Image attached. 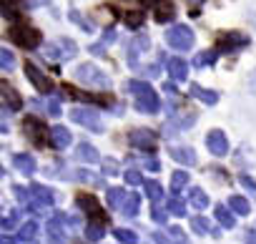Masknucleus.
Returning <instances> with one entry per match:
<instances>
[{
	"label": "nucleus",
	"instance_id": "nucleus-34",
	"mask_svg": "<svg viewBox=\"0 0 256 244\" xmlns=\"http://www.w3.org/2000/svg\"><path fill=\"white\" fill-rule=\"evenodd\" d=\"M0 68L3 71H13L16 68V56L8 48H0Z\"/></svg>",
	"mask_w": 256,
	"mask_h": 244
},
{
	"label": "nucleus",
	"instance_id": "nucleus-39",
	"mask_svg": "<svg viewBox=\"0 0 256 244\" xmlns=\"http://www.w3.org/2000/svg\"><path fill=\"white\" fill-rule=\"evenodd\" d=\"M131 48H134L136 53H144V51H148V48H151V41H148V36H146V33L136 36V38H134V43H131Z\"/></svg>",
	"mask_w": 256,
	"mask_h": 244
},
{
	"label": "nucleus",
	"instance_id": "nucleus-7",
	"mask_svg": "<svg viewBox=\"0 0 256 244\" xmlns=\"http://www.w3.org/2000/svg\"><path fill=\"white\" fill-rule=\"evenodd\" d=\"M70 118L76 124L90 129V131H103V124H100V116L93 111V108H73L70 111Z\"/></svg>",
	"mask_w": 256,
	"mask_h": 244
},
{
	"label": "nucleus",
	"instance_id": "nucleus-17",
	"mask_svg": "<svg viewBox=\"0 0 256 244\" xmlns=\"http://www.w3.org/2000/svg\"><path fill=\"white\" fill-rule=\"evenodd\" d=\"M176 18V6L171 0H158L156 3V21L158 23H171Z\"/></svg>",
	"mask_w": 256,
	"mask_h": 244
},
{
	"label": "nucleus",
	"instance_id": "nucleus-27",
	"mask_svg": "<svg viewBox=\"0 0 256 244\" xmlns=\"http://www.w3.org/2000/svg\"><path fill=\"white\" fill-rule=\"evenodd\" d=\"M188 204L196 206V209H206V206H208V196H206V191H201V189H191V194H188Z\"/></svg>",
	"mask_w": 256,
	"mask_h": 244
},
{
	"label": "nucleus",
	"instance_id": "nucleus-36",
	"mask_svg": "<svg viewBox=\"0 0 256 244\" xmlns=\"http://www.w3.org/2000/svg\"><path fill=\"white\" fill-rule=\"evenodd\" d=\"M166 211H168V214H176V216H186V204H184V199L174 196V199L168 201Z\"/></svg>",
	"mask_w": 256,
	"mask_h": 244
},
{
	"label": "nucleus",
	"instance_id": "nucleus-44",
	"mask_svg": "<svg viewBox=\"0 0 256 244\" xmlns=\"http://www.w3.org/2000/svg\"><path fill=\"white\" fill-rule=\"evenodd\" d=\"M154 219H156V221H161V224H164V221H166V219H168V211H166V209H161V206H158V204H156V206H154Z\"/></svg>",
	"mask_w": 256,
	"mask_h": 244
},
{
	"label": "nucleus",
	"instance_id": "nucleus-12",
	"mask_svg": "<svg viewBox=\"0 0 256 244\" xmlns=\"http://www.w3.org/2000/svg\"><path fill=\"white\" fill-rule=\"evenodd\" d=\"M154 239H156L158 244H188L186 234H184L178 226H168L166 231H156Z\"/></svg>",
	"mask_w": 256,
	"mask_h": 244
},
{
	"label": "nucleus",
	"instance_id": "nucleus-29",
	"mask_svg": "<svg viewBox=\"0 0 256 244\" xmlns=\"http://www.w3.org/2000/svg\"><path fill=\"white\" fill-rule=\"evenodd\" d=\"M68 18H70V21H73L76 26H80V28H83L86 33H93V31H96V26H93V23H90V21H88L86 16H80L78 11H70V13H68Z\"/></svg>",
	"mask_w": 256,
	"mask_h": 244
},
{
	"label": "nucleus",
	"instance_id": "nucleus-23",
	"mask_svg": "<svg viewBox=\"0 0 256 244\" xmlns=\"http://www.w3.org/2000/svg\"><path fill=\"white\" fill-rule=\"evenodd\" d=\"M228 209H231L234 214H241V216H246V214L251 211L248 199H244V196H238V194H234V196L228 199Z\"/></svg>",
	"mask_w": 256,
	"mask_h": 244
},
{
	"label": "nucleus",
	"instance_id": "nucleus-32",
	"mask_svg": "<svg viewBox=\"0 0 256 244\" xmlns=\"http://www.w3.org/2000/svg\"><path fill=\"white\" fill-rule=\"evenodd\" d=\"M18 6H20V0H0V13H3L6 18H16Z\"/></svg>",
	"mask_w": 256,
	"mask_h": 244
},
{
	"label": "nucleus",
	"instance_id": "nucleus-35",
	"mask_svg": "<svg viewBox=\"0 0 256 244\" xmlns=\"http://www.w3.org/2000/svg\"><path fill=\"white\" fill-rule=\"evenodd\" d=\"M126 201V191L120 189V186H116V189H108V204L110 206H118L120 209V204Z\"/></svg>",
	"mask_w": 256,
	"mask_h": 244
},
{
	"label": "nucleus",
	"instance_id": "nucleus-21",
	"mask_svg": "<svg viewBox=\"0 0 256 244\" xmlns=\"http://www.w3.org/2000/svg\"><path fill=\"white\" fill-rule=\"evenodd\" d=\"M78 159H80V164H98V161H100V154H98L90 144L80 141V146H78Z\"/></svg>",
	"mask_w": 256,
	"mask_h": 244
},
{
	"label": "nucleus",
	"instance_id": "nucleus-8",
	"mask_svg": "<svg viewBox=\"0 0 256 244\" xmlns=\"http://www.w3.org/2000/svg\"><path fill=\"white\" fill-rule=\"evenodd\" d=\"M23 71H26L28 81H30V83H33V86H36L40 93H50V91H53V83L48 81V76H46V73H43V71H40L36 63H26V66H23Z\"/></svg>",
	"mask_w": 256,
	"mask_h": 244
},
{
	"label": "nucleus",
	"instance_id": "nucleus-16",
	"mask_svg": "<svg viewBox=\"0 0 256 244\" xmlns=\"http://www.w3.org/2000/svg\"><path fill=\"white\" fill-rule=\"evenodd\" d=\"M166 68H168V73H171L174 81H186L188 78V63L184 58H171L166 63Z\"/></svg>",
	"mask_w": 256,
	"mask_h": 244
},
{
	"label": "nucleus",
	"instance_id": "nucleus-26",
	"mask_svg": "<svg viewBox=\"0 0 256 244\" xmlns=\"http://www.w3.org/2000/svg\"><path fill=\"white\" fill-rule=\"evenodd\" d=\"M216 58H218V51H201V53L194 58V66H196V68H208Z\"/></svg>",
	"mask_w": 256,
	"mask_h": 244
},
{
	"label": "nucleus",
	"instance_id": "nucleus-3",
	"mask_svg": "<svg viewBox=\"0 0 256 244\" xmlns=\"http://www.w3.org/2000/svg\"><path fill=\"white\" fill-rule=\"evenodd\" d=\"M76 78L80 81V86H90V88H108L110 86V78L106 73H100V68L93 63H80L76 68Z\"/></svg>",
	"mask_w": 256,
	"mask_h": 244
},
{
	"label": "nucleus",
	"instance_id": "nucleus-18",
	"mask_svg": "<svg viewBox=\"0 0 256 244\" xmlns=\"http://www.w3.org/2000/svg\"><path fill=\"white\" fill-rule=\"evenodd\" d=\"M168 154L176 159V161H181V164H186V166H194L196 164V154H194V149H188V146H171L168 149Z\"/></svg>",
	"mask_w": 256,
	"mask_h": 244
},
{
	"label": "nucleus",
	"instance_id": "nucleus-1",
	"mask_svg": "<svg viewBox=\"0 0 256 244\" xmlns=\"http://www.w3.org/2000/svg\"><path fill=\"white\" fill-rule=\"evenodd\" d=\"M128 88L136 93V108L138 111H144V113H158L161 101H158L156 91L151 88V83H146V81H131V83H128Z\"/></svg>",
	"mask_w": 256,
	"mask_h": 244
},
{
	"label": "nucleus",
	"instance_id": "nucleus-38",
	"mask_svg": "<svg viewBox=\"0 0 256 244\" xmlns=\"http://www.w3.org/2000/svg\"><path fill=\"white\" fill-rule=\"evenodd\" d=\"M116 239L123 244H138V236L131 229H116Z\"/></svg>",
	"mask_w": 256,
	"mask_h": 244
},
{
	"label": "nucleus",
	"instance_id": "nucleus-2",
	"mask_svg": "<svg viewBox=\"0 0 256 244\" xmlns=\"http://www.w3.org/2000/svg\"><path fill=\"white\" fill-rule=\"evenodd\" d=\"M10 38H13L20 48L33 51V48H38V43H40V31H38L36 26L20 21V23H16V26L10 28Z\"/></svg>",
	"mask_w": 256,
	"mask_h": 244
},
{
	"label": "nucleus",
	"instance_id": "nucleus-42",
	"mask_svg": "<svg viewBox=\"0 0 256 244\" xmlns=\"http://www.w3.org/2000/svg\"><path fill=\"white\" fill-rule=\"evenodd\" d=\"M46 108H48V113H50V116H60V101H58V98H50Z\"/></svg>",
	"mask_w": 256,
	"mask_h": 244
},
{
	"label": "nucleus",
	"instance_id": "nucleus-20",
	"mask_svg": "<svg viewBox=\"0 0 256 244\" xmlns=\"http://www.w3.org/2000/svg\"><path fill=\"white\" fill-rule=\"evenodd\" d=\"M191 96H194V98H198V101H204L206 106H214V103L218 101V93H216V91L201 88L198 83H194V86H191Z\"/></svg>",
	"mask_w": 256,
	"mask_h": 244
},
{
	"label": "nucleus",
	"instance_id": "nucleus-25",
	"mask_svg": "<svg viewBox=\"0 0 256 244\" xmlns=\"http://www.w3.org/2000/svg\"><path fill=\"white\" fill-rule=\"evenodd\" d=\"M50 136H53V144H56L58 149H66V146L70 144V131H68L66 126H56V129L50 131Z\"/></svg>",
	"mask_w": 256,
	"mask_h": 244
},
{
	"label": "nucleus",
	"instance_id": "nucleus-45",
	"mask_svg": "<svg viewBox=\"0 0 256 244\" xmlns=\"http://www.w3.org/2000/svg\"><path fill=\"white\" fill-rule=\"evenodd\" d=\"M103 171H106V174H118L116 161H113V159H106V161H103Z\"/></svg>",
	"mask_w": 256,
	"mask_h": 244
},
{
	"label": "nucleus",
	"instance_id": "nucleus-13",
	"mask_svg": "<svg viewBox=\"0 0 256 244\" xmlns=\"http://www.w3.org/2000/svg\"><path fill=\"white\" fill-rule=\"evenodd\" d=\"M30 204L33 209H40V206H50L53 204V191L48 186H30Z\"/></svg>",
	"mask_w": 256,
	"mask_h": 244
},
{
	"label": "nucleus",
	"instance_id": "nucleus-48",
	"mask_svg": "<svg viewBox=\"0 0 256 244\" xmlns=\"http://www.w3.org/2000/svg\"><path fill=\"white\" fill-rule=\"evenodd\" d=\"M246 241H248V244H256V231H248V234H246Z\"/></svg>",
	"mask_w": 256,
	"mask_h": 244
},
{
	"label": "nucleus",
	"instance_id": "nucleus-6",
	"mask_svg": "<svg viewBox=\"0 0 256 244\" xmlns=\"http://www.w3.org/2000/svg\"><path fill=\"white\" fill-rule=\"evenodd\" d=\"M23 134H26V139H28L30 144H36V146H46L48 131H46V126H43V121H38L36 116H28V118L23 121Z\"/></svg>",
	"mask_w": 256,
	"mask_h": 244
},
{
	"label": "nucleus",
	"instance_id": "nucleus-31",
	"mask_svg": "<svg viewBox=\"0 0 256 244\" xmlns=\"http://www.w3.org/2000/svg\"><path fill=\"white\" fill-rule=\"evenodd\" d=\"M68 221V216L66 214H56V216H50V221H48V231L53 234V236H58L60 231H63V224Z\"/></svg>",
	"mask_w": 256,
	"mask_h": 244
},
{
	"label": "nucleus",
	"instance_id": "nucleus-49",
	"mask_svg": "<svg viewBox=\"0 0 256 244\" xmlns=\"http://www.w3.org/2000/svg\"><path fill=\"white\" fill-rule=\"evenodd\" d=\"M0 176H3V166H0Z\"/></svg>",
	"mask_w": 256,
	"mask_h": 244
},
{
	"label": "nucleus",
	"instance_id": "nucleus-37",
	"mask_svg": "<svg viewBox=\"0 0 256 244\" xmlns=\"http://www.w3.org/2000/svg\"><path fill=\"white\" fill-rule=\"evenodd\" d=\"M36 234H38V224H36V221H26V224L20 226V231H18V236H20L23 241H30Z\"/></svg>",
	"mask_w": 256,
	"mask_h": 244
},
{
	"label": "nucleus",
	"instance_id": "nucleus-5",
	"mask_svg": "<svg viewBox=\"0 0 256 244\" xmlns=\"http://www.w3.org/2000/svg\"><path fill=\"white\" fill-rule=\"evenodd\" d=\"M43 53H46L48 58L68 61V58H73V56L78 53V46H76L70 38H60V41H56V43H48V46L43 48Z\"/></svg>",
	"mask_w": 256,
	"mask_h": 244
},
{
	"label": "nucleus",
	"instance_id": "nucleus-47",
	"mask_svg": "<svg viewBox=\"0 0 256 244\" xmlns=\"http://www.w3.org/2000/svg\"><path fill=\"white\" fill-rule=\"evenodd\" d=\"M50 3V0H28V6L30 8H38V6H48Z\"/></svg>",
	"mask_w": 256,
	"mask_h": 244
},
{
	"label": "nucleus",
	"instance_id": "nucleus-14",
	"mask_svg": "<svg viewBox=\"0 0 256 244\" xmlns=\"http://www.w3.org/2000/svg\"><path fill=\"white\" fill-rule=\"evenodd\" d=\"M0 96L8 101V111H16V108L23 106V103H20V93H18L8 81H0Z\"/></svg>",
	"mask_w": 256,
	"mask_h": 244
},
{
	"label": "nucleus",
	"instance_id": "nucleus-46",
	"mask_svg": "<svg viewBox=\"0 0 256 244\" xmlns=\"http://www.w3.org/2000/svg\"><path fill=\"white\" fill-rule=\"evenodd\" d=\"M13 226H18V214H13V216L3 219V229H13Z\"/></svg>",
	"mask_w": 256,
	"mask_h": 244
},
{
	"label": "nucleus",
	"instance_id": "nucleus-43",
	"mask_svg": "<svg viewBox=\"0 0 256 244\" xmlns=\"http://www.w3.org/2000/svg\"><path fill=\"white\" fill-rule=\"evenodd\" d=\"M123 179H126L128 184H144V181H141V174H138V171H126V174H123Z\"/></svg>",
	"mask_w": 256,
	"mask_h": 244
},
{
	"label": "nucleus",
	"instance_id": "nucleus-11",
	"mask_svg": "<svg viewBox=\"0 0 256 244\" xmlns=\"http://www.w3.org/2000/svg\"><path fill=\"white\" fill-rule=\"evenodd\" d=\"M206 146H208V151L214 156H226L228 154V141H226V136L218 129H214V131L206 134Z\"/></svg>",
	"mask_w": 256,
	"mask_h": 244
},
{
	"label": "nucleus",
	"instance_id": "nucleus-40",
	"mask_svg": "<svg viewBox=\"0 0 256 244\" xmlns=\"http://www.w3.org/2000/svg\"><path fill=\"white\" fill-rule=\"evenodd\" d=\"M171 181H174V191H181V189L188 184V174H186V171H176Z\"/></svg>",
	"mask_w": 256,
	"mask_h": 244
},
{
	"label": "nucleus",
	"instance_id": "nucleus-19",
	"mask_svg": "<svg viewBox=\"0 0 256 244\" xmlns=\"http://www.w3.org/2000/svg\"><path fill=\"white\" fill-rule=\"evenodd\" d=\"M13 161H16V169H18L23 176H30V174H36V169H38V166H36V159H33L30 154H18Z\"/></svg>",
	"mask_w": 256,
	"mask_h": 244
},
{
	"label": "nucleus",
	"instance_id": "nucleus-9",
	"mask_svg": "<svg viewBox=\"0 0 256 244\" xmlns=\"http://www.w3.org/2000/svg\"><path fill=\"white\" fill-rule=\"evenodd\" d=\"M246 46H248V38L236 33V31L234 33H224L218 38V53H234V51H241Z\"/></svg>",
	"mask_w": 256,
	"mask_h": 244
},
{
	"label": "nucleus",
	"instance_id": "nucleus-10",
	"mask_svg": "<svg viewBox=\"0 0 256 244\" xmlns=\"http://www.w3.org/2000/svg\"><path fill=\"white\" fill-rule=\"evenodd\" d=\"M128 139H131V144H134L136 149H146V151H154L156 144H158L156 134L148 131V129H134L131 134H128Z\"/></svg>",
	"mask_w": 256,
	"mask_h": 244
},
{
	"label": "nucleus",
	"instance_id": "nucleus-41",
	"mask_svg": "<svg viewBox=\"0 0 256 244\" xmlns=\"http://www.w3.org/2000/svg\"><path fill=\"white\" fill-rule=\"evenodd\" d=\"M191 226H194V231H196V234H206V231H208V219L196 216V219L191 221Z\"/></svg>",
	"mask_w": 256,
	"mask_h": 244
},
{
	"label": "nucleus",
	"instance_id": "nucleus-15",
	"mask_svg": "<svg viewBox=\"0 0 256 244\" xmlns=\"http://www.w3.org/2000/svg\"><path fill=\"white\" fill-rule=\"evenodd\" d=\"M78 204H80V209H83V211H86L90 219H100V221L106 219V216H103V211H100V206H98V201H96L93 196L80 194V196H78Z\"/></svg>",
	"mask_w": 256,
	"mask_h": 244
},
{
	"label": "nucleus",
	"instance_id": "nucleus-33",
	"mask_svg": "<svg viewBox=\"0 0 256 244\" xmlns=\"http://www.w3.org/2000/svg\"><path fill=\"white\" fill-rule=\"evenodd\" d=\"M103 234H106L103 224H88V226H86V239H88V241H100Z\"/></svg>",
	"mask_w": 256,
	"mask_h": 244
},
{
	"label": "nucleus",
	"instance_id": "nucleus-30",
	"mask_svg": "<svg viewBox=\"0 0 256 244\" xmlns=\"http://www.w3.org/2000/svg\"><path fill=\"white\" fill-rule=\"evenodd\" d=\"M216 219H218L226 229H231V226L236 224V219H234V214H231L228 206H216Z\"/></svg>",
	"mask_w": 256,
	"mask_h": 244
},
{
	"label": "nucleus",
	"instance_id": "nucleus-24",
	"mask_svg": "<svg viewBox=\"0 0 256 244\" xmlns=\"http://www.w3.org/2000/svg\"><path fill=\"white\" fill-rule=\"evenodd\" d=\"M120 18L126 21V26L138 28V26L144 23V8H136V11H120Z\"/></svg>",
	"mask_w": 256,
	"mask_h": 244
},
{
	"label": "nucleus",
	"instance_id": "nucleus-22",
	"mask_svg": "<svg viewBox=\"0 0 256 244\" xmlns=\"http://www.w3.org/2000/svg\"><path fill=\"white\" fill-rule=\"evenodd\" d=\"M138 209H141V196H138V194L126 196V201L120 204V211H123V216H136V214H138Z\"/></svg>",
	"mask_w": 256,
	"mask_h": 244
},
{
	"label": "nucleus",
	"instance_id": "nucleus-4",
	"mask_svg": "<svg viewBox=\"0 0 256 244\" xmlns=\"http://www.w3.org/2000/svg\"><path fill=\"white\" fill-rule=\"evenodd\" d=\"M166 43H168L174 51H181V53H184V51L194 48L196 38H194V31H191L188 26L178 23V26H174V28L166 31Z\"/></svg>",
	"mask_w": 256,
	"mask_h": 244
},
{
	"label": "nucleus",
	"instance_id": "nucleus-28",
	"mask_svg": "<svg viewBox=\"0 0 256 244\" xmlns=\"http://www.w3.org/2000/svg\"><path fill=\"white\" fill-rule=\"evenodd\" d=\"M144 189H146V196H148V199H154V201H161V196H164V189H161V184H158V181L148 179V181H144Z\"/></svg>",
	"mask_w": 256,
	"mask_h": 244
}]
</instances>
